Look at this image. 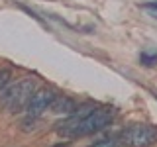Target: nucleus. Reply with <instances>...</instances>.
Returning <instances> with one entry per match:
<instances>
[{
    "instance_id": "obj_1",
    "label": "nucleus",
    "mask_w": 157,
    "mask_h": 147,
    "mask_svg": "<svg viewBox=\"0 0 157 147\" xmlns=\"http://www.w3.org/2000/svg\"><path fill=\"white\" fill-rule=\"evenodd\" d=\"M112 122L110 110H94V108H82L71 114L65 124H59L57 131L63 137H85L100 131Z\"/></svg>"
},
{
    "instance_id": "obj_2",
    "label": "nucleus",
    "mask_w": 157,
    "mask_h": 147,
    "mask_svg": "<svg viewBox=\"0 0 157 147\" xmlns=\"http://www.w3.org/2000/svg\"><path fill=\"white\" fill-rule=\"evenodd\" d=\"M33 92H36V82L32 78H22L20 82L12 85L2 92V102L12 114H18L22 110H28Z\"/></svg>"
},
{
    "instance_id": "obj_3",
    "label": "nucleus",
    "mask_w": 157,
    "mask_h": 147,
    "mask_svg": "<svg viewBox=\"0 0 157 147\" xmlns=\"http://www.w3.org/2000/svg\"><path fill=\"white\" fill-rule=\"evenodd\" d=\"M122 141L128 147H151L157 143V126L134 124L122 131Z\"/></svg>"
},
{
    "instance_id": "obj_4",
    "label": "nucleus",
    "mask_w": 157,
    "mask_h": 147,
    "mask_svg": "<svg viewBox=\"0 0 157 147\" xmlns=\"http://www.w3.org/2000/svg\"><path fill=\"white\" fill-rule=\"evenodd\" d=\"M55 92L51 88H39V90L33 92L32 100L28 104V116L29 118H39L47 108H51L53 100H55Z\"/></svg>"
},
{
    "instance_id": "obj_5",
    "label": "nucleus",
    "mask_w": 157,
    "mask_h": 147,
    "mask_svg": "<svg viewBox=\"0 0 157 147\" xmlns=\"http://www.w3.org/2000/svg\"><path fill=\"white\" fill-rule=\"evenodd\" d=\"M51 110L55 112V114H69L71 116V114L77 112V104L69 96H57L51 104Z\"/></svg>"
},
{
    "instance_id": "obj_6",
    "label": "nucleus",
    "mask_w": 157,
    "mask_h": 147,
    "mask_svg": "<svg viewBox=\"0 0 157 147\" xmlns=\"http://www.w3.org/2000/svg\"><path fill=\"white\" fill-rule=\"evenodd\" d=\"M141 63H145V65H155L157 63V51L155 53H141Z\"/></svg>"
},
{
    "instance_id": "obj_7",
    "label": "nucleus",
    "mask_w": 157,
    "mask_h": 147,
    "mask_svg": "<svg viewBox=\"0 0 157 147\" xmlns=\"http://www.w3.org/2000/svg\"><path fill=\"white\" fill-rule=\"evenodd\" d=\"M90 147H120V145H118L116 141H112V139H104V141H98V143L90 145Z\"/></svg>"
},
{
    "instance_id": "obj_8",
    "label": "nucleus",
    "mask_w": 157,
    "mask_h": 147,
    "mask_svg": "<svg viewBox=\"0 0 157 147\" xmlns=\"http://www.w3.org/2000/svg\"><path fill=\"white\" fill-rule=\"evenodd\" d=\"M8 78H10V71H0V88L8 82Z\"/></svg>"
},
{
    "instance_id": "obj_9",
    "label": "nucleus",
    "mask_w": 157,
    "mask_h": 147,
    "mask_svg": "<svg viewBox=\"0 0 157 147\" xmlns=\"http://www.w3.org/2000/svg\"><path fill=\"white\" fill-rule=\"evenodd\" d=\"M144 8H147V10H157V2H149V4H144Z\"/></svg>"
}]
</instances>
